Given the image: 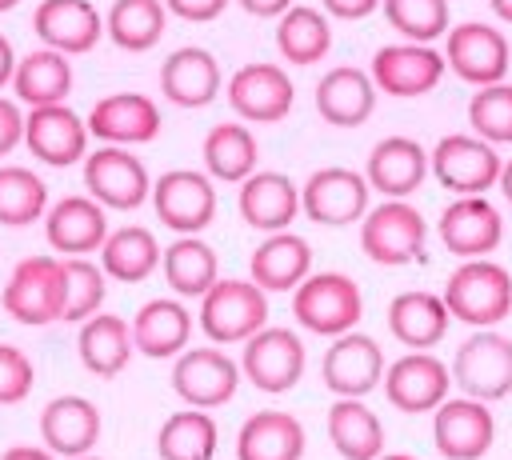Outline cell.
Segmentation results:
<instances>
[{
	"label": "cell",
	"mask_w": 512,
	"mask_h": 460,
	"mask_svg": "<svg viewBox=\"0 0 512 460\" xmlns=\"http://www.w3.org/2000/svg\"><path fill=\"white\" fill-rule=\"evenodd\" d=\"M100 408L88 400V396H56L44 404L40 412V440L44 448H52L56 456H88L100 440Z\"/></svg>",
	"instance_id": "cell-28"
},
{
	"label": "cell",
	"mask_w": 512,
	"mask_h": 460,
	"mask_svg": "<svg viewBox=\"0 0 512 460\" xmlns=\"http://www.w3.org/2000/svg\"><path fill=\"white\" fill-rule=\"evenodd\" d=\"M444 60H448V68L464 84L484 88V84H500L508 76L512 48H508V36L500 28L480 24V20H464V24L448 28V36H444Z\"/></svg>",
	"instance_id": "cell-12"
},
{
	"label": "cell",
	"mask_w": 512,
	"mask_h": 460,
	"mask_svg": "<svg viewBox=\"0 0 512 460\" xmlns=\"http://www.w3.org/2000/svg\"><path fill=\"white\" fill-rule=\"evenodd\" d=\"M164 248L156 244V236L140 224H124V228H112L108 240L100 244V268L108 272V280L116 284H140L144 276L156 272Z\"/></svg>",
	"instance_id": "cell-38"
},
{
	"label": "cell",
	"mask_w": 512,
	"mask_h": 460,
	"mask_svg": "<svg viewBox=\"0 0 512 460\" xmlns=\"http://www.w3.org/2000/svg\"><path fill=\"white\" fill-rule=\"evenodd\" d=\"M304 424L292 412H252L236 432V460H300Z\"/></svg>",
	"instance_id": "cell-34"
},
{
	"label": "cell",
	"mask_w": 512,
	"mask_h": 460,
	"mask_svg": "<svg viewBox=\"0 0 512 460\" xmlns=\"http://www.w3.org/2000/svg\"><path fill=\"white\" fill-rule=\"evenodd\" d=\"M376 460H420V456H408V452H384V456H376Z\"/></svg>",
	"instance_id": "cell-55"
},
{
	"label": "cell",
	"mask_w": 512,
	"mask_h": 460,
	"mask_svg": "<svg viewBox=\"0 0 512 460\" xmlns=\"http://www.w3.org/2000/svg\"><path fill=\"white\" fill-rule=\"evenodd\" d=\"M292 316L312 336H340L352 332L364 316L360 284L344 272H308L292 288Z\"/></svg>",
	"instance_id": "cell-3"
},
{
	"label": "cell",
	"mask_w": 512,
	"mask_h": 460,
	"mask_svg": "<svg viewBox=\"0 0 512 460\" xmlns=\"http://www.w3.org/2000/svg\"><path fill=\"white\" fill-rule=\"evenodd\" d=\"M76 460H100V456H92V452H88V456H76Z\"/></svg>",
	"instance_id": "cell-57"
},
{
	"label": "cell",
	"mask_w": 512,
	"mask_h": 460,
	"mask_svg": "<svg viewBox=\"0 0 512 460\" xmlns=\"http://www.w3.org/2000/svg\"><path fill=\"white\" fill-rule=\"evenodd\" d=\"M36 384V368L32 360L16 348V344H0V408L4 404H20Z\"/></svg>",
	"instance_id": "cell-46"
},
{
	"label": "cell",
	"mask_w": 512,
	"mask_h": 460,
	"mask_svg": "<svg viewBox=\"0 0 512 460\" xmlns=\"http://www.w3.org/2000/svg\"><path fill=\"white\" fill-rule=\"evenodd\" d=\"M32 32L40 44L64 56H84L100 44L104 16L92 0H40L32 12Z\"/></svg>",
	"instance_id": "cell-22"
},
{
	"label": "cell",
	"mask_w": 512,
	"mask_h": 460,
	"mask_svg": "<svg viewBox=\"0 0 512 460\" xmlns=\"http://www.w3.org/2000/svg\"><path fill=\"white\" fill-rule=\"evenodd\" d=\"M220 84H224L220 60L200 44H184L160 64V92L176 108H208Z\"/></svg>",
	"instance_id": "cell-25"
},
{
	"label": "cell",
	"mask_w": 512,
	"mask_h": 460,
	"mask_svg": "<svg viewBox=\"0 0 512 460\" xmlns=\"http://www.w3.org/2000/svg\"><path fill=\"white\" fill-rule=\"evenodd\" d=\"M84 188L108 212H132L152 200V176L144 160L132 156L124 144H104L84 156Z\"/></svg>",
	"instance_id": "cell-9"
},
{
	"label": "cell",
	"mask_w": 512,
	"mask_h": 460,
	"mask_svg": "<svg viewBox=\"0 0 512 460\" xmlns=\"http://www.w3.org/2000/svg\"><path fill=\"white\" fill-rule=\"evenodd\" d=\"M436 236L440 244L460 256V260H472V256H488L500 248L504 240V216L496 212V204L488 196H456L440 220H436Z\"/></svg>",
	"instance_id": "cell-19"
},
{
	"label": "cell",
	"mask_w": 512,
	"mask_h": 460,
	"mask_svg": "<svg viewBox=\"0 0 512 460\" xmlns=\"http://www.w3.org/2000/svg\"><path fill=\"white\" fill-rule=\"evenodd\" d=\"M164 28H168L164 0H112V8L104 12V36L124 52L156 48Z\"/></svg>",
	"instance_id": "cell-40"
},
{
	"label": "cell",
	"mask_w": 512,
	"mask_h": 460,
	"mask_svg": "<svg viewBox=\"0 0 512 460\" xmlns=\"http://www.w3.org/2000/svg\"><path fill=\"white\" fill-rule=\"evenodd\" d=\"M72 60L48 44L32 48L28 56L16 60V76H12V92L20 104L40 108V104H64L72 96Z\"/></svg>",
	"instance_id": "cell-33"
},
{
	"label": "cell",
	"mask_w": 512,
	"mask_h": 460,
	"mask_svg": "<svg viewBox=\"0 0 512 460\" xmlns=\"http://www.w3.org/2000/svg\"><path fill=\"white\" fill-rule=\"evenodd\" d=\"M368 192H372V184L356 168H340V164L336 168H316L300 188V208L312 224L344 228V224L364 220Z\"/></svg>",
	"instance_id": "cell-14"
},
{
	"label": "cell",
	"mask_w": 512,
	"mask_h": 460,
	"mask_svg": "<svg viewBox=\"0 0 512 460\" xmlns=\"http://www.w3.org/2000/svg\"><path fill=\"white\" fill-rule=\"evenodd\" d=\"M240 372L252 388H260L268 396H280V392L296 388V380L304 376V340H300V332L264 324L252 340H244Z\"/></svg>",
	"instance_id": "cell-10"
},
{
	"label": "cell",
	"mask_w": 512,
	"mask_h": 460,
	"mask_svg": "<svg viewBox=\"0 0 512 460\" xmlns=\"http://www.w3.org/2000/svg\"><path fill=\"white\" fill-rule=\"evenodd\" d=\"M320 8H324L332 20H364L368 12L380 8V0H320Z\"/></svg>",
	"instance_id": "cell-49"
},
{
	"label": "cell",
	"mask_w": 512,
	"mask_h": 460,
	"mask_svg": "<svg viewBox=\"0 0 512 460\" xmlns=\"http://www.w3.org/2000/svg\"><path fill=\"white\" fill-rule=\"evenodd\" d=\"M276 52L288 64H320L332 52V16L312 4H292L276 20Z\"/></svg>",
	"instance_id": "cell-36"
},
{
	"label": "cell",
	"mask_w": 512,
	"mask_h": 460,
	"mask_svg": "<svg viewBox=\"0 0 512 460\" xmlns=\"http://www.w3.org/2000/svg\"><path fill=\"white\" fill-rule=\"evenodd\" d=\"M440 296L452 320L472 328H492L512 312V276L504 264L488 256H472V260H460V268H452Z\"/></svg>",
	"instance_id": "cell-1"
},
{
	"label": "cell",
	"mask_w": 512,
	"mask_h": 460,
	"mask_svg": "<svg viewBox=\"0 0 512 460\" xmlns=\"http://www.w3.org/2000/svg\"><path fill=\"white\" fill-rule=\"evenodd\" d=\"M200 156H204V172L212 180L244 184L256 172L260 144H256L248 124H212L204 144H200Z\"/></svg>",
	"instance_id": "cell-37"
},
{
	"label": "cell",
	"mask_w": 512,
	"mask_h": 460,
	"mask_svg": "<svg viewBox=\"0 0 512 460\" xmlns=\"http://www.w3.org/2000/svg\"><path fill=\"white\" fill-rule=\"evenodd\" d=\"M236 4H240L248 16H260V20H272V16L280 20V16L292 8V0H236Z\"/></svg>",
	"instance_id": "cell-50"
},
{
	"label": "cell",
	"mask_w": 512,
	"mask_h": 460,
	"mask_svg": "<svg viewBox=\"0 0 512 460\" xmlns=\"http://www.w3.org/2000/svg\"><path fill=\"white\" fill-rule=\"evenodd\" d=\"M384 348L368 336V332H340L332 336L324 360H320V376L328 384V392L336 396H368L376 384H384Z\"/></svg>",
	"instance_id": "cell-20"
},
{
	"label": "cell",
	"mask_w": 512,
	"mask_h": 460,
	"mask_svg": "<svg viewBox=\"0 0 512 460\" xmlns=\"http://www.w3.org/2000/svg\"><path fill=\"white\" fill-rule=\"evenodd\" d=\"M48 212V188L40 172L24 164H0V224L24 228L32 220H44Z\"/></svg>",
	"instance_id": "cell-42"
},
{
	"label": "cell",
	"mask_w": 512,
	"mask_h": 460,
	"mask_svg": "<svg viewBox=\"0 0 512 460\" xmlns=\"http://www.w3.org/2000/svg\"><path fill=\"white\" fill-rule=\"evenodd\" d=\"M488 8H492L504 24H512V0H488Z\"/></svg>",
	"instance_id": "cell-54"
},
{
	"label": "cell",
	"mask_w": 512,
	"mask_h": 460,
	"mask_svg": "<svg viewBox=\"0 0 512 460\" xmlns=\"http://www.w3.org/2000/svg\"><path fill=\"white\" fill-rule=\"evenodd\" d=\"M308 272H312V244L296 236L292 228L268 232L252 248V260H248V276L264 292H292Z\"/></svg>",
	"instance_id": "cell-30"
},
{
	"label": "cell",
	"mask_w": 512,
	"mask_h": 460,
	"mask_svg": "<svg viewBox=\"0 0 512 460\" xmlns=\"http://www.w3.org/2000/svg\"><path fill=\"white\" fill-rule=\"evenodd\" d=\"M216 440H220V432H216V420L208 416V408H184L160 424L156 452H160V460H212Z\"/></svg>",
	"instance_id": "cell-41"
},
{
	"label": "cell",
	"mask_w": 512,
	"mask_h": 460,
	"mask_svg": "<svg viewBox=\"0 0 512 460\" xmlns=\"http://www.w3.org/2000/svg\"><path fill=\"white\" fill-rule=\"evenodd\" d=\"M452 384L476 400H504L512 392V340L496 328H476L452 356Z\"/></svg>",
	"instance_id": "cell-8"
},
{
	"label": "cell",
	"mask_w": 512,
	"mask_h": 460,
	"mask_svg": "<svg viewBox=\"0 0 512 460\" xmlns=\"http://www.w3.org/2000/svg\"><path fill=\"white\" fill-rule=\"evenodd\" d=\"M200 332L212 344H244L268 324V292L248 280H216L200 296Z\"/></svg>",
	"instance_id": "cell-4"
},
{
	"label": "cell",
	"mask_w": 512,
	"mask_h": 460,
	"mask_svg": "<svg viewBox=\"0 0 512 460\" xmlns=\"http://www.w3.org/2000/svg\"><path fill=\"white\" fill-rule=\"evenodd\" d=\"M228 104L240 120L248 124H280L288 120L292 104H296V88H292V76L272 64V60H252V64H240L232 76H228Z\"/></svg>",
	"instance_id": "cell-11"
},
{
	"label": "cell",
	"mask_w": 512,
	"mask_h": 460,
	"mask_svg": "<svg viewBox=\"0 0 512 460\" xmlns=\"http://www.w3.org/2000/svg\"><path fill=\"white\" fill-rule=\"evenodd\" d=\"M448 324H452V312H448L444 296H436V292L412 288V292L392 296V304H388V332L404 348H432V344H440Z\"/></svg>",
	"instance_id": "cell-32"
},
{
	"label": "cell",
	"mask_w": 512,
	"mask_h": 460,
	"mask_svg": "<svg viewBox=\"0 0 512 460\" xmlns=\"http://www.w3.org/2000/svg\"><path fill=\"white\" fill-rule=\"evenodd\" d=\"M16 144H24V112L16 108V100L0 96V160H4Z\"/></svg>",
	"instance_id": "cell-48"
},
{
	"label": "cell",
	"mask_w": 512,
	"mask_h": 460,
	"mask_svg": "<svg viewBox=\"0 0 512 460\" xmlns=\"http://www.w3.org/2000/svg\"><path fill=\"white\" fill-rule=\"evenodd\" d=\"M328 440L344 460L384 456V424L364 404V396H336V404L328 408Z\"/></svg>",
	"instance_id": "cell-35"
},
{
	"label": "cell",
	"mask_w": 512,
	"mask_h": 460,
	"mask_svg": "<svg viewBox=\"0 0 512 460\" xmlns=\"http://www.w3.org/2000/svg\"><path fill=\"white\" fill-rule=\"evenodd\" d=\"M236 208H240V220L256 232H264V236L292 228V220L304 212L300 208V188L284 172H252L240 184Z\"/></svg>",
	"instance_id": "cell-27"
},
{
	"label": "cell",
	"mask_w": 512,
	"mask_h": 460,
	"mask_svg": "<svg viewBox=\"0 0 512 460\" xmlns=\"http://www.w3.org/2000/svg\"><path fill=\"white\" fill-rule=\"evenodd\" d=\"M16 76V52H12V40L0 32V88H8Z\"/></svg>",
	"instance_id": "cell-52"
},
{
	"label": "cell",
	"mask_w": 512,
	"mask_h": 460,
	"mask_svg": "<svg viewBox=\"0 0 512 460\" xmlns=\"http://www.w3.org/2000/svg\"><path fill=\"white\" fill-rule=\"evenodd\" d=\"M64 280H68L64 320L84 324L88 316L100 312V304H104V296H108V272H104L100 260H92V256H64Z\"/></svg>",
	"instance_id": "cell-44"
},
{
	"label": "cell",
	"mask_w": 512,
	"mask_h": 460,
	"mask_svg": "<svg viewBox=\"0 0 512 460\" xmlns=\"http://www.w3.org/2000/svg\"><path fill=\"white\" fill-rule=\"evenodd\" d=\"M64 296H68V280H64V256H24L0 292V308L28 328L64 320Z\"/></svg>",
	"instance_id": "cell-2"
},
{
	"label": "cell",
	"mask_w": 512,
	"mask_h": 460,
	"mask_svg": "<svg viewBox=\"0 0 512 460\" xmlns=\"http://www.w3.org/2000/svg\"><path fill=\"white\" fill-rule=\"evenodd\" d=\"M500 192L512 204V160H504V168H500Z\"/></svg>",
	"instance_id": "cell-53"
},
{
	"label": "cell",
	"mask_w": 512,
	"mask_h": 460,
	"mask_svg": "<svg viewBox=\"0 0 512 460\" xmlns=\"http://www.w3.org/2000/svg\"><path fill=\"white\" fill-rule=\"evenodd\" d=\"M160 268H164V280L176 296H204L216 280H220V260H216V248L200 236H176L164 256H160Z\"/></svg>",
	"instance_id": "cell-39"
},
{
	"label": "cell",
	"mask_w": 512,
	"mask_h": 460,
	"mask_svg": "<svg viewBox=\"0 0 512 460\" xmlns=\"http://www.w3.org/2000/svg\"><path fill=\"white\" fill-rule=\"evenodd\" d=\"M88 132L104 144H148L160 132V108L144 92H112L92 104Z\"/></svg>",
	"instance_id": "cell-26"
},
{
	"label": "cell",
	"mask_w": 512,
	"mask_h": 460,
	"mask_svg": "<svg viewBox=\"0 0 512 460\" xmlns=\"http://www.w3.org/2000/svg\"><path fill=\"white\" fill-rule=\"evenodd\" d=\"M432 176L440 188H448L452 196H484L488 188L500 184V168L504 160L496 156V144H488L484 136H468V132H452L444 136L432 156Z\"/></svg>",
	"instance_id": "cell-6"
},
{
	"label": "cell",
	"mask_w": 512,
	"mask_h": 460,
	"mask_svg": "<svg viewBox=\"0 0 512 460\" xmlns=\"http://www.w3.org/2000/svg\"><path fill=\"white\" fill-rule=\"evenodd\" d=\"M428 172H432L428 152L412 136H384L368 152V164H364L372 192H380L384 200H408L428 180Z\"/></svg>",
	"instance_id": "cell-23"
},
{
	"label": "cell",
	"mask_w": 512,
	"mask_h": 460,
	"mask_svg": "<svg viewBox=\"0 0 512 460\" xmlns=\"http://www.w3.org/2000/svg\"><path fill=\"white\" fill-rule=\"evenodd\" d=\"M444 68H448L444 52H436V44H416V40L384 44V48H376V56L368 64L376 88L396 96V100H412V96L432 92L440 84Z\"/></svg>",
	"instance_id": "cell-18"
},
{
	"label": "cell",
	"mask_w": 512,
	"mask_h": 460,
	"mask_svg": "<svg viewBox=\"0 0 512 460\" xmlns=\"http://www.w3.org/2000/svg\"><path fill=\"white\" fill-rule=\"evenodd\" d=\"M424 244H428V224L408 200H384L368 208L360 220V248L368 260L384 268L424 260Z\"/></svg>",
	"instance_id": "cell-5"
},
{
	"label": "cell",
	"mask_w": 512,
	"mask_h": 460,
	"mask_svg": "<svg viewBox=\"0 0 512 460\" xmlns=\"http://www.w3.org/2000/svg\"><path fill=\"white\" fill-rule=\"evenodd\" d=\"M88 116L64 104H40L24 112V148L48 168H72L88 156Z\"/></svg>",
	"instance_id": "cell-13"
},
{
	"label": "cell",
	"mask_w": 512,
	"mask_h": 460,
	"mask_svg": "<svg viewBox=\"0 0 512 460\" xmlns=\"http://www.w3.org/2000/svg\"><path fill=\"white\" fill-rule=\"evenodd\" d=\"M152 212L176 236H200L216 220V188L200 168H172L152 180Z\"/></svg>",
	"instance_id": "cell-7"
},
{
	"label": "cell",
	"mask_w": 512,
	"mask_h": 460,
	"mask_svg": "<svg viewBox=\"0 0 512 460\" xmlns=\"http://www.w3.org/2000/svg\"><path fill=\"white\" fill-rule=\"evenodd\" d=\"M16 4H20V0H0V12H12Z\"/></svg>",
	"instance_id": "cell-56"
},
{
	"label": "cell",
	"mask_w": 512,
	"mask_h": 460,
	"mask_svg": "<svg viewBox=\"0 0 512 460\" xmlns=\"http://www.w3.org/2000/svg\"><path fill=\"white\" fill-rule=\"evenodd\" d=\"M376 80L356 64H336L316 84V112L332 128H360L376 112Z\"/></svg>",
	"instance_id": "cell-24"
},
{
	"label": "cell",
	"mask_w": 512,
	"mask_h": 460,
	"mask_svg": "<svg viewBox=\"0 0 512 460\" xmlns=\"http://www.w3.org/2000/svg\"><path fill=\"white\" fill-rule=\"evenodd\" d=\"M448 388H452V368L440 364L428 348H412L384 368V396L392 408L408 416L436 412L448 400Z\"/></svg>",
	"instance_id": "cell-16"
},
{
	"label": "cell",
	"mask_w": 512,
	"mask_h": 460,
	"mask_svg": "<svg viewBox=\"0 0 512 460\" xmlns=\"http://www.w3.org/2000/svg\"><path fill=\"white\" fill-rule=\"evenodd\" d=\"M108 208L96 196H64L44 212V240L56 256H92L108 240Z\"/></svg>",
	"instance_id": "cell-21"
},
{
	"label": "cell",
	"mask_w": 512,
	"mask_h": 460,
	"mask_svg": "<svg viewBox=\"0 0 512 460\" xmlns=\"http://www.w3.org/2000/svg\"><path fill=\"white\" fill-rule=\"evenodd\" d=\"M380 8H384V20L404 40H416V44H436L452 28L448 0H380Z\"/></svg>",
	"instance_id": "cell-43"
},
{
	"label": "cell",
	"mask_w": 512,
	"mask_h": 460,
	"mask_svg": "<svg viewBox=\"0 0 512 460\" xmlns=\"http://www.w3.org/2000/svg\"><path fill=\"white\" fill-rule=\"evenodd\" d=\"M432 444L444 460H480L496 444V416L488 400L448 396L432 412Z\"/></svg>",
	"instance_id": "cell-17"
},
{
	"label": "cell",
	"mask_w": 512,
	"mask_h": 460,
	"mask_svg": "<svg viewBox=\"0 0 512 460\" xmlns=\"http://www.w3.org/2000/svg\"><path fill=\"white\" fill-rule=\"evenodd\" d=\"M0 460H56V452L40 448V444H12V448H4Z\"/></svg>",
	"instance_id": "cell-51"
},
{
	"label": "cell",
	"mask_w": 512,
	"mask_h": 460,
	"mask_svg": "<svg viewBox=\"0 0 512 460\" xmlns=\"http://www.w3.org/2000/svg\"><path fill=\"white\" fill-rule=\"evenodd\" d=\"M192 328H196L192 312L172 296H156V300L140 304L136 316H132L136 352H144L152 360H176L188 348Z\"/></svg>",
	"instance_id": "cell-29"
},
{
	"label": "cell",
	"mask_w": 512,
	"mask_h": 460,
	"mask_svg": "<svg viewBox=\"0 0 512 460\" xmlns=\"http://www.w3.org/2000/svg\"><path fill=\"white\" fill-rule=\"evenodd\" d=\"M76 352H80V364L92 372V376H120L132 356H136V340H132V320L124 316H112V312H96L80 324V336H76Z\"/></svg>",
	"instance_id": "cell-31"
},
{
	"label": "cell",
	"mask_w": 512,
	"mask_h": 460,
	"mask_svg": "<svg viewBox=\"0 0 512 460\" xmlns=\"http://www.w3.org/2000/svg\"><path fill=\"white\" fill-rule=\"evenodd\" d=\"M468 124L488 144H512V84H484L468 100Z\"/></svg>",
	"instance_id": "cell-45"
},
{
	"label": "cell",
	"mask_w": 512,
	"mask_h": 460,
	"mask_svg": "<svg viewBox=\"0 0 512 460\" xmlns=\"http://www.w3.org/2000/svg\"><path fill=\"white\" fill-rule=\"evenodd\" d=\"M240 364L224 348H184L172 364V392L188 408H224L240 388Z\"/></svg>",
	"instance_id": "cell-15"
},
{
	"label": "cell",
	"mask_w": 512,
	"mask_h": 460,
	"mask_svg": "<svg viewBox=\"0 0 512 460\" xmlns=\"http://www.w3.org/2000/svg\"><path fill=\"white\" fill-rule=\"evenodd\" d=\"M168 4V12L176 16V20H188V24H208V20H216L232 0H164Z\"/></svg>",
	"instance_id": "cell-47"
}]
</instances>
